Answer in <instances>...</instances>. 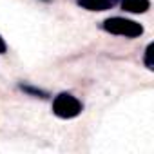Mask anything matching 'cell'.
<instances>
[{"instance_id":"6da1fadb","label":"cell","mask_w":154,"mask_h":154,"mask_svg":"<svg viewBox=\"0 0 154 154\" xmlns=\"http://www.w3.org/2000/svg\"><path fill=\"white\" fill-rule=\"evenodd\" d=\"M103 29L111 35H116V36H125V38H138L143 35V26L134 22V20H129V18H123V17H112V18H107L103 22Z\"/></svg>"},{"instance_id":"7a4b0ae2","label":"cell","mask_w":154,"mask_h":154,"mask_svg":"<svg viewBox=\"0 0 154 154\" xmlns=\"http://www.w3.org/2000/svg\"><path fill=\"white\" fill-rule=\"evenodd\" d=\"M82 102L69 94V93H60L58 96H54L53 100V112L58 116V118H63V120H69V118H76L80 112H82Z\"/></svg>"},{"instance_id":"3957f363","label":"cell","mask_w":154,"mask_h":154,"mask_svg":"<svg viewBox=\"0 0 154 154\" xmlns=\"http://www.w3.org/2000/svg\"><path fill=\"white\" fill-rule=\"evenodd\" d=\"M76 4L87 11H107L118 4V0H76Z\"/></svg>"},{"instance_id":"277c9868","label":"cell","mask_w":154,"mask_h":154,"mask_svg":"<svg viewBox=\"0 0 154 154\" xmlns=\"http://www.w3.org/2000/svg\"><path fill=\"white\" fill-rule=\"evenodd\" d=\"M149 8H150L149 0H122V9L127 13L140 15V13H147Z\"/></svg>"},{"instance_id":"5b68a950","label":"cell","mask_w":154,"mask_h":154,"mask_svg":"<svg viewBox=\"0 0 154 154\" xmlns=\"http://www.w3.org/2000/svg\"><path fill=\"white\" fill-rule=\"evenodd\" d=\"M152 51H154V44H149V45H147V49H145V58H143L145 67H147L149 71H152V69H154V63H152Z\"/></svg>"},{"instance_id":"8992f818","label":"cell","mask_w":154,"mask_h":154,"mask_svg":"<svg viewBox=\"0 0 154 154\" xmlns=\"http://www.w3.org/2000/svg\"><path fill=\"white\" fill-rule=\"evenodd\" d=\"M22 89H24V91H27V93H31V94L45 96V93H44V91H40V89H35V87H29V85H22Z\"/></svg>"},{"instance_id":"52a82bcc","label":"cell","mask_w":154,"mask_h":154,"mask_svg":"<svg viewBox=\"0 0 154 154\" xmlns=\"http://www.w3.org/2000/svg\"><path fill=\"white\" fill-rule=\"evenodd\" d=\"M8 51V44H6V40L2 38V35H0V54H4Z\"/></svg>"}]
</instances>
